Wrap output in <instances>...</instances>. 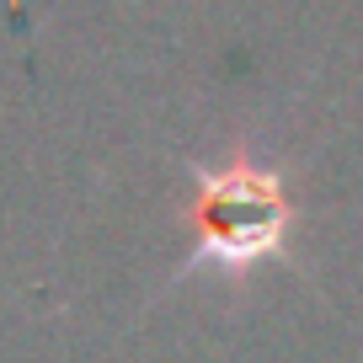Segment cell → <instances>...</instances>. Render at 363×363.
Here are the masks:
<instances>
[{
  "label": "cell",
  "mask_w": 363,
  "mask_h": 363,
  "mask_svg": "<svg viewBox=\"0 0 363 363\" xmlns=\"http://www.w3.org/2000/svg\"><path fill=\"white\" fill-rule=\"evenodd\" d=\"M294 208L278 171L257 160H230V166L198 171V193L187 203V230H193V257L225 272H246L262 257L284 246Z\"/></svg>",
  "instance_id": "obj_1"
}]
</instances>
